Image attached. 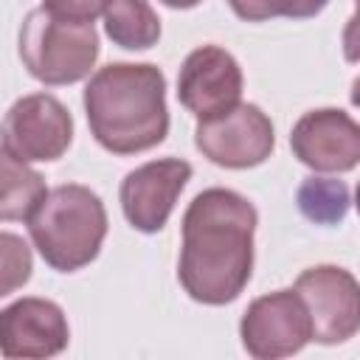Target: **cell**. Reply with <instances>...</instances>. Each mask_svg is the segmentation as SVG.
Instances as JSON below:
<instances>
[{
  "label": "cell",
  "mask_w": 360,
  "mask_h": 360,
  "mask_svg": "<svg viewBox=\"0 0 360 360\" xmlns=\"http://www.w3.org/2000/svg\"><path fill=\"white\" fill-rule=\"evenodd\" d=\"M256 225L253 202L233 188L214 186L188 202L177 278L194 301L222 307L239 298L253 273Z\"/></svg>",
  "instance_id": "1"
},
{
  "label": "cell",
  "mask_w": 360,
  "mask_h": 360,
  "mask_svg": "<svg viewBox=\"0 0 360 360\" xmlns=\"http://www.w3.org/2000/svg\"><path fill=\"white\" fill-rule=\"evenodd\" d=\"M93 138L112 155L146 152L169 135L166 76L149 62H110L84 87Z\"/></svg>",
  "instance_id": "2"
},
{
  "label": "cell",
  "mask_w": 360,
  "mask_h": 360,
  "mask_svg": "<svg viewBox=\"0 0 360 360\" xmlns=\"http://www.w3.org/2000/svg\"><path fill=\"white\" fill-rule=\"evenodd\" d=\"M28 233L45 264L59 273L82 270L98 256L107 236L104 202L87 186H56L28 217Z\"/></svg>",
  "instance_id": "3"
},
{
  "label": "cell",
  "mask_w": 360,
  "mask_h": 360,
  "mask_svg": "<svg viewBox=\"0 0 360 360\" xmlns=\"http://www.w3.org/2000/svg\"><path fill=\"white\" fill-rule=\"evenodd\" d=\"M20 59L42 84H73L90 76L98 59V34L93 22L65 20L39 6L20 25Z\"/></svg>",
  "instance_id": "4"
},
{
  "label": "cell",
  "mask_w": 360,
  "mask_h": 360,
  "mask_svg": "<svg viewBox=\"0 0 360 360\" xmlns=\"http://www.w3.org/2000/svg\"><path fill=\"white\" fill-rule=\"evenodd\" d=\"M73 141V118L51 93L17 98L3 118V152L22 163L59 160Z\"/></svg>",
  "instance_id": "5"
},
{
  "label": "cell",
  "mask_w": 360,
  "mask_h": 360,
  "mask_svg": "<svg viewBox=\"0 0 360 360\" xmlns=\"http://www.w3.org/2000/svg\"><path fill=\"white\" fill-rule=\"evenodd\" d=\"M239 338L245 352L256 360H276L301 352L312 340V321L304 298L295 287L253 298L239 321Z\"/></svg>",
  "instance_id": "6"
},
{
  "label": "cell",
  "mask_w": 360,
  "mask_h": 360,
  "mask_svg": "<svg viewBox=\"0 0 360 360\" xmlns=\"http://www.w3.org/2000/svg\"><path fill=\"white\" fill-rule=\"evenodd\" d=\"M295 292L307 304L312 340L335 346L360 332V281L349 270L338 264L307 267L295 278Z\"/></svg>",
  "instance_id": "7"
},
{
  "label": "cell",
  "mask_w": 360,
  "mask_h": 360,
  "mask_svg": "<svg viewBox=\"0 0 360 360\" xmlns=\"http://www.w3.org/2000/svg\"><path fill=\"white\" fill-rule=\"evenodd\" d=\"M194 146L222 169H253L270 158L276 132L262 107L239 101L233 110L200 121L194 129Z\"/></svg>",
  "instance_id": "8"
},
{
  "label": "cell",
  "mask_w": 360,
  "mask_h": 360,
  "mask_svg": "<svg viewBox=\"0 0 360 360\" xmlns=\"http://www.w3.org/2000/svg\"><path fill=\"white\" fill-rule=\"evenodd\" d=\"M242 68L233 53L219 45H200L180 65L177 98L197 121H205L233 110L242 98Z\"/></svg>",
  "instance_id": "9"
},
{
  "label": "cell",
  "mask_w": 360,
  "mask_h": 360,
  "mask_svg": "<svg viewBox=\"0 0 360 360\" xmlns=\"http://www.w3.org/2000/svg\"><path fill=\"white\" fill-rule=\"evenodd\" d=\"M191 180V163L180 158H160L132 169L121 180V211L141 233H158L169 222L174 202Z\"/></svg>",
  "instance_id": "10"
},
{
  "label": "cell",
  "mask_w": 360,
  "mask_h": 360,
  "mask_svg": "<svg viewBox=\"0 0 360 360\" xmlns=\"http://www.w3.org/2000/svg\"><path fill=\"white\" fill-rule=\"evenodd\" d=\"M290 146L312 172H352L360 163V124L338 107L309 110L295 121Z\"/></svg>",
  "instance_id": "11"
},
{
  "label": "cell",
  "mask_w": 360,
  "mask_h": 360,
  "mask_svg": "<svg viewBox=\"0 0 360 360\" xmlns=\"http://www.w3.org/2000/svg\"><path fill=\"white\" fill-rule=\"evenodd\" d=\"M70 340V326L59 304L37 295L17 298L3 309V354L53 357Z\"/></svg>",
  "instance_id": "12"
},
{
  "label": "cell",
  "mask_w": 360,
  "mask_h": 360,
  "mask_svg": "<svg viewBox=\"0 0 360 360\" xmlns=\"http://www.w3.org/2000/svg\"><path fill=\"white\" fill-rule=\"evenodd\" d=\"M104 31L127 51H146L160 39V20L149 0H107Z\"/></svg>",
  "instance_id": "13"
},
{
  "label": "cell",
  "mask_w": 360,
  "mask_h": 360,
  "mask_svg": "<svg viewBox=\"0 0 360 360\" xmlns=\"http://www.w3.org/2000/svg\"><path fill=\"white\" fill-rule=\"evenodd\" d=\"M0 174H3V186H0V217L6 222L11 219H25L39 208V202L48 197L45 180L39 172H34L28 163L11 158L3 152L0 160Z\"/></svg>",
  "instance_id": "14"
},
{
  "label": "cell",
  "mask_w": 360,
  "mask_h": 360,
  "mask_svg": "<svg viewBox=\"0 0 360 360\" xmlns=\"http://www.w3.org/2000/svg\"><path fill=\"white\" fill-rule=\"evenodd\" d=\"M295 200L301 214L318 225H338L349 211V188L343 180L332 177H307Z\"/></svg>",
  "instance_id": "15"
},
{
  "label": "cell",
  "mask_w": 360,
  "mask_h": 360,
  "mask_svg": "<svg viewBox=\"0 0 360 360\" xmlns=\"http://www.w3.org/2000/svg\"><path fill=\"white\" fill-rule=\"evenodd\" d=\"M233 14L248 22H264L273 17L307 20L326 8L329 0H228Z\"/></svg>",
  "instance_id": "16"
},
{
  "label": "cell",
  "mask_w": 360,
  "mask_h": 360,
  "mask_svg": "<svg viewBox=\"0 0 360 360\" xmlns=\"http://www.w3.org/2000/svg\"><path fill=\"white\" fill-rule=\"evenodd\" d=\"M0 295H11L17 287H22L31 278V250L22 236L3 231L0 233Z\"/></svg>",
  "instance_id": "17"
},
{
  "label": "cell",
  "mask_w": 360,
  "mask_h": 360,
  "mask_svg": "<svg viewBox=\"0 0 360 360\" xmlns=\"http://www.w3.org/2000/svg\"><path fill=\"white\" fill-rule=\"evenodd\" d=\"M107 0H42L48 11L65 20H79V22H93L98 14H104Z\"/></svg>",
  "instance_id": "18"
},
{
  "label": "cell",
  "mask_w": 360,
  "mask_h": 360,
  "mask_svg": "<svg viewBox=\"0 0 360 360\" xmlns=\"http://www.w3.org/2000/svg\"><path fill=\"white\" fill-rule=\"evenodd\" d=\"M343 56L346 62H360V11L352 14L343 28Z\"/></svg>",
  "instance_id": "19"
},
{
  "label": "cell",
  "mask_w": 360,
  "mask_h": 360,
  "mask_svg": "<svg viewBox=\"0 0 360 360\" xmlns=\"http://www.w3.org/2000/svg\"><path fill=\"white\" fill-rule=\"evenodd\" d=\"M160 3H166L169 8H194V6H200L202 0H160Z\"/></svg>",
  "instance_id": "20"
},
{
  "label": "cell",
  "mask_w": 360,
  "mask_h": 360,
  "mask_svg": "<svg viewBox=\"0 0 360 360\" xmlns=\"http://www.w3.org/2000/svg\"><path fill=\"white\" fill-rule=\"evenodd\" d=\"M352 104H354V107H360V76L352 82Z\"/></svg>",
  "instance_id": "21"
},
{
  "label": "cell",
  "mask_w": 360,
  "mask_h": 360,
  "mask_svg": "<svg viewBox=\"0 0 360 360\" xmlns=\"http://www.w3.org/2000/svg\"><path fill=\"white\" fill-rule=\"evenodd\" d=\"M354 205H357V214H360V183H357V188H354Z\"/></svg>",
  "instance_id": "22"
},
{
  "label": "cell",
  "mask_w": 360,
  "mask_h": 360,
  "mask_svg": "<svg viewBox=\"0 0 360 360\" xmlns=\"http://www.w3.org/2000/svg\"><path fill=\"white\" fill-rule=\"evenodd\" d=\"M354 3H357V11H360V0H354Z\"/></svg>",
  "instance_id": "23"
}]
</instances>
